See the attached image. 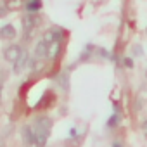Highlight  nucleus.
Returning <instances> with one entry per match:
<instances>
[{
  "label": "nucleus",
  "mask_w": 147,
  "mask_h": 147,
  "mask_svg": "<svg viewBox=\"0 0 147 147\" xmlns=\"http://www.w3.org/2000/svg\"><path fill=\"white\" fill-rule=\"evenodd\" d=\"M133 52H135V54H142V47L135 45V47H133Z\"/></svg>",
  "instance_id": "4468645a"
},
{
  "label": "nucleus",
  "mask_w": 147,
  "mask_h": 147,
  "mask_svg": "<svg viewBox=\"0 0 147 147\" xmlns=\"http://www.w3.org/2000/svg\"><path fill=\"white\" fill-rule=\"evenodd\" d=\"M40 26V18L35 14V12H30L23 18V36L24 40L31 38L36 31V28Z\"/></svg>",
  "instance_id": "f03ea898"
},
{
  "label": "nucleus",
  "mask_w": 147,
  "mask_h": 147,
  "mask_svg": "<svg viewBox=\"0 0 147 147\" xmlns=\"http://www.w3.org/2000/svg\"><path fill=\"white\" fill-rule=\"evenodd\" d=\"M2 88H4V85H2V83H0V95H2Z\"/></svg>",
  "instance_id": "f3484780"
},
{
  "label": "nucleus",
  "mask_w": 147,
  "mask_h": 147,
  "mask_svg": "<svg viewBox=\"0 0 147 147\" xmlns=\"http://www.w3.org/2000/svg\"><path fill=\"white\" fill-rule=\"evenodd\" d=\"M113 147H123V145H121L119 142H114V144H113Z\"/></svg>",
  "instance_id": "dca6fc26"
},
{
  "label": "nucleus",
  "mask_w": 147,
  "mask_h": 147,
  "mask_svg": "<svg viewBox=\"0 0 147 147\" xmlns=\"http://www.w3.org/2000/svg\"><path fill=\"white\" fill-rule=\"evenodd\" d=\"M40 0H28V2H26V7H28V11L30 12H36L38 9H40Z\"/></svg>",
  "instance_id": "9b49d317"
},
{
  "label": "nucleus",
  "mask_w": 147,
  "mask_h": 147,
  "mask_svg": "<svg viewBox=\"0 0 147 147\" xmlns=\"http://www.w3.org/2000/svg\"><path fill=\"white\" fill-rule=\"evenodd\" d=\"M31 69H33L35 75H36V73H42L43 71V59H36L35 57V61L31 62Z\"/></svg>",
  "instance_id": "9d476101"
},
{
  "label": "nucleus",
  "mask_w": 147,
  "mask_h": 147,
  "mask_svg": "<svg viewBox=\"0 0 147 147\" xmlns=\"http://www.w3.org/2000/svg\"><path fill=\"white\" fill-rule=\"evenodd\" d=\"M5 9L7 11H19L24 5V0H5Z\"/></svg>",
  "instance_id": "1a4fd4ad"
},
{
  "label": "nucleus",
  "mask_w": 147,
  "mask_h": 147,
  "mask_svg": "<svg viewBox=\"0 0 147 147\" xmlns=\"http://www.w3.org/2000/svg\"><path fill=\"white\" fill-rule=\"evenodd\" d=\"M59 52H61V40L59 38H54L52 42H49V45H47V59H57V55H59Z\"/></svg>",
  "instance_id": "7ed1b4c3"
},
{
  "label": "nucleus",
  "mask_w": 147,
  "mask_h": 147,
  "mask_svg": "<svg viewBox=\"0 0 147 147\" xmlns=\"http://www.w3.org/2000/svg\"><path fill=\"white\" fill-rule=\"evenodd\" d=\"M50 128H52V121L47 116H38L35 119L33 125V131H35V145L36 147H45L49 135H50Z\"/></svg>",
  "instance_id": "f257e3e1"
},
{
  "label": "nucleus",
  "mask_w": 147,
  "mask_h": 147,
  "mask_svg": "<svg viewBox=\"0 0 147 147\" xmlns=\"http://www.w3.org/2000/svg\"><path fill=\"white\" fill-rule=\"evenodd\" d=\"M21 47L19 45H9L5 50H4V59L7 61V62H14L18 57H19V54H21Z\"/></svg>",
  "instance_id": "20e7f679"
},
{
  "label": "nucleus",
  "mask_w": 147,
  "mask_h": 147,
  "mask_svg": "<svg viewBox=\"0 0 147 147\" xmlns=\"http://www.w3.org/2000/svg\"><path fill=\"white\" fill-rule=\"evenodd\" d=\"M125 66H128V67H131V66H133V62H131V59H125Z\"/></svg>",
  "instance_id": "2eb2a0df"
},
{
  "label": "nucleus",
  "mask_w": 147,
  "mask_h": 147,
  "mask_svg": "<svg viewBox=\"0 0 147 147\" xmlns=\"http://www.w3.org/2000/svg\"><path fill=\"white\" fill-rule=\"evenodd\" d=\"M7 9H5V5H2V4H0V18H5L7 16Z\"/></svg>",
  "instance_id": "ddd939ff"
},
{
  "label": "nucleus",
  "mask_w": 147,
  "mask_h": 147,
  "mask_svg": "<svg viewBox=\"0 0 147 147\" xmlns=\"http://www.w3.org/2000/svg\"><path fill=\"white\" fill-rule=\"evenodd\" d=\"M16 36V28L12 24H4V26H0V38H4V40H12Z\"/></svg>",
  "instance_id": "423d86ee"
},
{
  "label": "nucleus",
  "mask_w": 147,
  "mask_h": 147,
  "mask_svg": "<svg viewBox=\"0 0 147 147\" xmlns=\"http://www.w3.org/2000/svg\"><path fill=\"white\" fill-rule=\"evenodd\" d=\"M118 123H119V116L118 114H114V116H111L109 118V121H107V126H118Z\"/></svg>",
  "instance_id": "f8f14e48"
},
{
  "label": "nucleus",
  "mask_w": 147,
  "mask_h": 147,
  "mask_svg": "<svg viewBox=\"0 0 147 147\" xmlns=\"http://www.w3.org/2000/svg\"><path fill=\"white\" fill-rule=\"evenodd\" d=\"M47 42L45 40H40L38 43H36V47H35V57L36 59H45V55H47Z\"/></svg>",
  "instance_id": "6e6552de"
},
{
  "label": "nucleus",
  "mask_w": 147,
  "mask_h": 147,
  "mask_svg": "<svg viewBox=\"0 0 147 147\" xmlns=\"http://www.w3.org/2000/svg\"><path fill=\"white\" fill-rule=\"evenodd\" d=\"M23 138L26 145H35V131L33 126H24L23 128Z\"/></svg>",
  "instance_id": "0eeeda50"
},
{
  "label": "nucleus",
  "mask_w": 147,
  "mask_h": 147,
  "mask_svg": "<svg viewBox=\"0 0 147 147\" xmlns=\"http://www.w3.org/2000/svg\"><path fill=\"white\" fill-rule=\"evenodd\" d=\"M145 76H147V73H145Z\"/></svg>",
  "instance_id": "a211bd4d"
},
{
  "label": "nucleus",
  "mask_w": 147,
  "mask_h": 147,
  "mask_svg": "<svg viewBox=\"0 0 147 147\" xmlns=\"http://www.w3.org/2000/svg\"><path fill=\"white\" fill-rule=\"evenodd\" d=\"M28 61H30V55H28V52H26V50H21L19 57H18V59L12 62V64H14V73H21V71L26 67Z\"/></svg>",
  "instance_id": "39448f33"
}]
</instances>
